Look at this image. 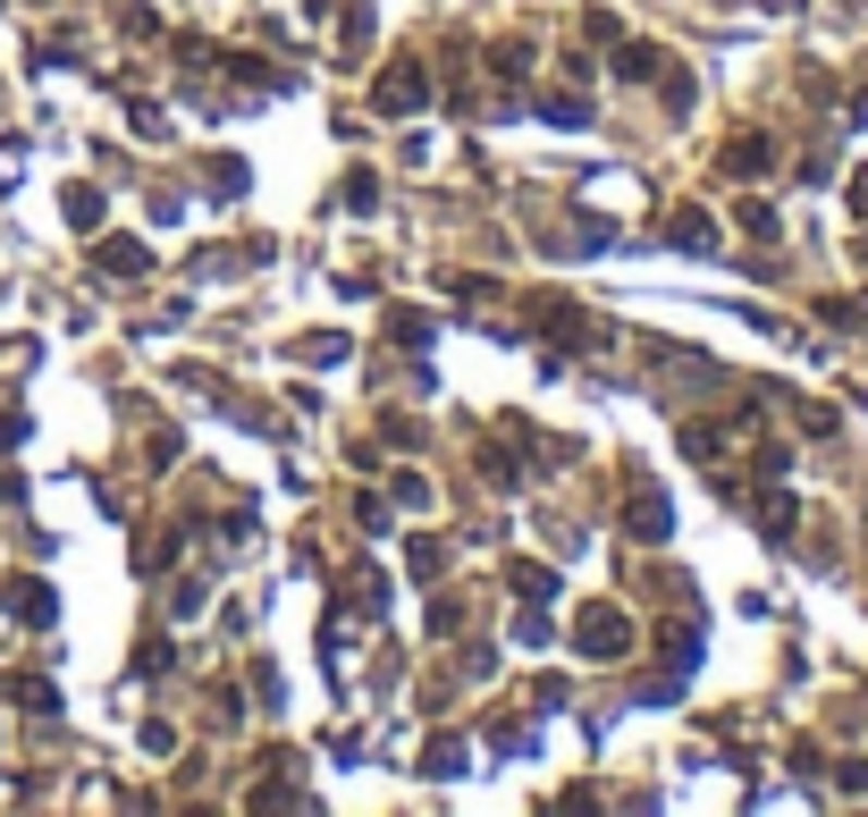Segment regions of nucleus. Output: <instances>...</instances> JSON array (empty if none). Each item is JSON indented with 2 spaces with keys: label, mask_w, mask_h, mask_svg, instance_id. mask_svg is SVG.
Instances as JSON below:
<instances>
[{
  "label": "nucleus",
  "mask_w": 868,
  "mask_h": 817,
  "mask_svg": "<svg viewBox=\"0 0 868 817\" xmlns=\"http://www.w3.org/2000/svg\"><path fill=\"white\" fill-rule=\"evenodd\" d=\"M515 590H523V598H548V590H557V573H548V565H523Z\"/></svg>",
  "instance_id": "obj_4"
},
{
  "label": "nucleus",
  "mask_w": 868,
  "mask_h": 817,
  "mask_svg": "<svg viewBox=\"0 0 868 817\" xmlns=\"http://www.w3.org/2000/svg\"><path fill=\"white\" fill-rule=\"evenodd\" d=\"M380 110H396V119L421 110V68H388V76H380Z\"/></svg>",
  "instance_id": "obj_2"
},
{
  "label": "nucleus",
  "mask_w": 868,
  "mask_h": 817,
  "mask_svg": "<svg viewBox=\"0 0 868 817\" xmlns=\"http://www.w3.org/2000/svg\"><path fill=\"white\" fill-rule=\"evenodd\" d=\"M675 245H692V253L708 245V220H700V211H683V220H675Z\"/></svg>",
  "instance_id": "obj_6"
},
{
  "label": "nucleus",
  "mask_w": 868,
  "mask_h": 817,
  "mask_svg": "<svg viewBox=\"0 0 868 817\" xmlns=\"http://www.w3.org/2000/svg\"><path fill=\"white\" fill-rule=\"evenodd\" d=\"M852 203H860V211H868V178H860V186H852Z\"/></svg>",
  "instance_id": "obj_7"
},
{
  "label": "nucleus",
  "mask_w": 868,
  "mask_h": 817,
  "mask_svg": "<svg viewBox=\"0 0 868 817\" xmlns=\"http://www.w3.org/2000/svg\"><path fill=\"white\" fill-rule=\"evenodd\" d=\"M17 615H26V624H42V615H51V590H34V582H26V590H17Z\"/></svg>",
  "instance_id": "obj_5"
},
{
  "label": "nucleus",
  "mask_w": 868,
  "mask_h": 817,
  "mask_svg": "<svg viewBox=\"0 0 868 817\" xmlns=\"http://www.w3.org/2000/svg\"><path fill=\"white\" fill-rule=\"evenodd\" d=\"M574 649L582 658H624V615H615V607H590L582 632H574Z\"/></svg>",
  "instance_id": "obj_1"
},
{
  "label": "nucleus",
  "mask_w": 868,
  "mask_h": 817,
  "mask_svg": "<svg viewBox=\"0 0 868 817\" xmlns=\"http://www.w3.org/2000/svg\"><path fill=\"white\" fill-rule=\"evenodd\" d=\"M633 532H667V498H633Z\"/></svg>",
  "instance_id": "obj_3"
}]
</instances>
